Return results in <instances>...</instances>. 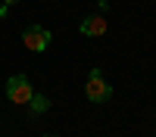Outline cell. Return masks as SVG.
<instances>
[{"instance_id":"obj_1","label":"cell","mask_w":156,"mask_h":137,"mask_svg":"<svg viewBox=\"0 0 156 137\" xmlns=\"http://www.w3.org/2000/svg\"><path fill=\"white\" fill-rule=\"evenodd\" d=\"M84 97L90 100V103H106V100L112 97V87H109V81H103L100 69H90L87 81H84Z\"/></svg>"},{"instance_id":"obj_2","label":"cell","mask_w":156,"mask_h":137,"mask_svg":"<svg viewBox=\"0 0 156 137\" xmlns=\"http://www.w3.org/2000/svg\"><path fill=\"white\" fill-rule=\"evenodd\" d=\"M22 44H25V50H31V53H44V50L53 44V34H50L44 25H28V28L22 31Z\"/></svg>"},{"instance_id":"obj_3","label":"cell","mask_w":156,"mask_h":137,"mask_svg":"<svg viewBox=\"0 0 156 137\" xmlns=\"http://www.w3.org/2000/svg\"><path fill=\"white\" fill-rule=\"evenodd\" d=\"M34 97L31 91V81L25 78V75H12V78L6 81V100L16 106H28V100Z\"/></svg>"},{"instance_id":"obj_4","label":"cell","mask_w":156,"mask_h":137,"mask_svg":"<svg viewBox=\"0 0 156 137\" xmlns=\"http://www.w3.org/2000/svg\"><path fill=\"white\" fill-rule=\"evenodd\" d=\"M78 31H81L84 37H103V34H106V19H103V16H94V12H90V16H84V19H81Z\"/></svg>"},{"instance_id":"obj_5","label":"cell","mask_w":156,"mask_h":137,"mask_svg":"<svg viewBox=\"0 0 156 137\" xmlns=\"http://www.w3.org/2000/svg\"><path fill=\"white\" fill-rule=\"evenodd\" d=\"M28 103H31V115H41V112H47V109H50V100H47L44 94H34Z\"/></svg>"},{"instance_id":"obj_6","label":"cell","mask_w":156,"mask_h":137,"mask_svg":"<svg viewBox=\"0 0 156 137\" xmlns=\"http://www.w3.org/2000/svg\"><path fill=\"white\" fill-rule=\"evenodd\" d=\"M0 3H3V6H16L19 0H0Z\"/></svg>"},{"instance_id":"obj_7","label":"cell","mask_w":156,"mask_h":137,"mask_svg":"<svg viewBox=\"0 0 156 137\" xmlns=\"http://www.w3.org/2000/svg\"><path fill=\"white\" fill-rule=\"evenodd\" d=\"M3 16H6V6H3V3H0V19H3Z\"/></svg>"},{"instance_id":"obj_8","label":"cell","mask_w":156,"mask_h":137,"mask_svg":"<svg viewBox=\"0 0 156 137\" xmlns=\"http://www.w3.org/2000/svg\"><path fill=\"white\" fill-rule=\"evenodd\" d=\"M47 137H56V134H47Z\"/></svg>"}]
</instances>
